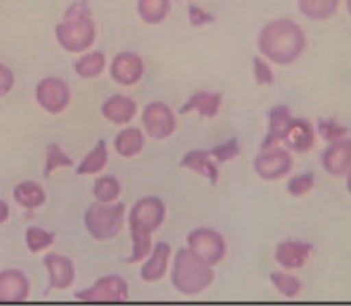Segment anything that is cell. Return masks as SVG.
I'll return each mask as SVG.
<instances>
[{"instance_id":"26","label":"cell","mask_w":351,"mask_h":306,"mask_svg":"<svg viewBox=\"0 0 351 306\" xmlns=\"http://www.w3.org/2000/svg\"><path fill=\"white\" fill-rule=\"evenodd\" d=\"M106 163H108V147H106L105 140H98L96 146L79 163L75 173L81 175V177H86V175H98L105 170Z\"/></svg>"},{"instance_id":"12","label":"cell","mask_w":351,"mask_h":306,"mask_svg":"<svg viewBox=\"0 0 351 306\" xmlns=\"http://www.w3.org/2000/svg\"><path fill=\"white\" fill-rule=\"evenodd\" d=\"M146 65L141 55L134 51H122L110 64V75L120 86H134L144 77Z\"/></svg>"},{"instance_id":"35","label":"cell","mask_w":351,"mask_h":306,"mask_svg":"<svg viewBox=\"0 0 351 306\" xmlns=\"http://www.w3.org/2000/svg\"><path fill=\"white\" fill-rule=\"evenodd\" d=\"M252 72L254 79L257 84L261 86H271L274 84V72L271 68L269 62L264 57H254L252 58Z\"/></svg>"},{"instance_id":"4","label":"cell","mask_w":351,"mask_h":306,"mask_svg":"<svg viewBox=\"0 0 351 306\" xmlns=\"http://www.w3.org/2000/svg\"><path fill=\"white\" fill-rule=\"evenodd\" d=\"M216 274L209 264L202 262L189 248H180L175 253L171 284L184 296H197L213 286Z\"/></svg>"},{"instance_id":"5","label":"cell","mask_w":351,"mask_h":306,"mask_svg":"<svg viewBox=\"0 0 351 306\" xmlns=\"http://www.w3.org/2000/svg\"><path fill=\"white\" fill-rule=\"evenodd\" d=\"M125 204L113 202V204H91L84 212V228L88 235L96 242H108L119 236L125 221Z\"/></svg>"},{"instance_id":"8","label":"cell","mask_w":351,"mask_h":306,"mask_svg":"<svg viewBox=\"0 0 351 306\" xmlns=\"http://www.w3.org/2000/svg\"><path fill=\"white\" fill-rule=\"evenodd\" d=\"M143 127L147 137L156 140H165L171 137L177 130V116L173 110L163 101H153L144 106Z\"/></svg>"},{"instance_id":"27","label":"cell","mask_w":351,"mask_h":306,"mask_svg":"<svg viewBox=\"0 0 351 306\" xmlns=\"http://www.w3.org/2000/svg\"><path fill=\"white\" fill-rule=\"evenodd\" d=\"M106 57L103 51H88L74 64L75 75L81 79H96L105 72Z\"/></svg>"},{"instance_id":"21","label":"cell","mask_w":351,"mask_h":306,"mask_svg":"<svg viewBox=\"0 0 351 306\" xmlns=\"http://www.w3.org/2000/svg\"><path fill=\"white\" fill-rule=\"evenodd\" d=\"M267 118H269V127H267V133L263 140V149H269V147L278 146L281 142L285 130H287L293 115L287 105H278L271 108Z\"/></svg>"},{"instance_id":"38","label":"cell","mask_w":351,"mask_h":306,"mask_svg":"<svg viewBox=\"0 0 351 306\" xmlns=\"http://www.w3.org/2000/svg\"><path fill=\"white\" fill-rule=\"evenodd\" d=\"M10 216V209H9V204L3 201H0V225H3V222L9 219Z\"/></svg>"},{"instance_id":"18","label":"cell","mask_w":351,"mask_h":306,"mask_svg":"<svg viewBox=\"0 0 351 306\" xmlns=\"http://www.w3.org/2000/svg\"><path fill=\"white\" fill-rule=\"evenodd\" d=\"M101 115L113 125H127L137 115V103L130 96L113 94L103 101Z\"/></svg>"},{"instance_id":"11","label":"cell","mask_w":351,"mask_h":306,"mask_svg":"<svg viewBox=\"0 0 351 306\" xmlns=\"http://www.w3.org/2000/svg\"><path fill=\"white\" fill-rule=\"evenodd\" d=\"M322 170L335 178H345L351 173V137L332 140L321 154Z\"/></svg>"},{"instance_id":"14","label":"cell","mask_w":351,"mask_h":306,"mask_svg":"<svg viewBox=\"0 0 351 306\" xmlns=\"http://www.w3.org/2000/svg\"><path fill=\"white\" fill-rule=\"evenodd\" d=\"M43 266L48 272V288L64 291L74 284L75 266L69 257L60 253H48L43 259Z\"/></svg>"},{"instance_id":"39","label":"cell","mask_w":351,"mask_h":306,"mask_svg":"<svg viewBox=\"0 0 351 306\" xmlns=\"http://www.w3.org/2000/svg\"><path fill=\"white\" fill-rule=\"evenodd\" d=\"M346 190H348V194L351 195V173L346 175Z\"/></svg>"},{"instance_id":"2","label":"cell","mask_w":351,"mask_h":306,"mask_svg":"<svg viewBox=\"0 0 351 306\" xmlns=\"http://www.w3.org/2000/svg\"><path fill=\"white\" fill-rule=\"evenodd\" d=\"M167 218V205L160 197H141L132 205L129 212V229L130 242H132V253L127 259V264L143 262L149 255L153 248L151 236L161 228Z\"/></svg>"},{"instance_id":"25","label":"cell","mask_w":351,"mask_h":306,"mask_svg":"<svg viewBox=\"0 0 351 306\" xmlns=\"http://www.w3.org/2000/svg\"><path fill=\"white\" fill-rule=\"evenodd\" d=\"M171 0H137V16L147 26H158L168 17Z\"/></svg>"},{"instance_id":"17","label":"cell","mask_w":351,"mask_h":306,"mask_svg":"<svg viewBox=\"0 0 351 306\" xmlns=\"http://www.w3.org/2000/svg\"><path fill=\"white\" fill-rule=\"evenodd\" d=\"M171 259V246L168 243L160 242L151 248L149 255L146 257V262L141 267V279L144 283H158L163 279L168 272Z\"/></svg>"},{"instance_id":"36","label":"cell","mask_w":351,"mask_h":306,"mask_svg":"<svg viewBox=\"0 0 351 306\" xmlns=\"http://www.w3.org/2000/svg\"><path fill=\"white\" fill-rule=\"evenodd\" d=\"M215 21L216 17L213 16L211 12H208L206 9H202V7L195 5V3H191V5H189V23L194 27L208 26V24H213Z\"/></svg>"},{"instance_id":"34","label":"cell","mask_w":351,"mask_h":306,"mask_svg":"<svg viewBox=\"0 0 351 306\" xmlns=\"http://www.w3.org/2000/svg\"><path fill=\"white\" fill-rule=\"evenodd\" d=\"M209 154L215 157V161L218 164H225V163H228V161L235 160V157L240 154L239 139H237V137H233V139L223 142L221 146L213 147V149H209Z\"/></svg>"},{"instance_id":"32","label":"cell","mask_w":351,"mask_h":306,"mask_svg":"<svg viewBox=\"0 0 351 306\" xmlns=\"http://www.w3.org/2000/svg\"><path fill=\"white\" fill-rule=\"evenodd\" d=\"M315 132L322 137L328 142H332V140L343 139V137L350 136V129L343 123H339L338 120L335 118H321L317 122V127H315Z\"/></svg>"},{"instance_id":"1","label":"cell","mask_w":351,"mask_h":306,"mask_svg":"<svg viewBox=\"0 0 351 306\" xmlns=\"http://www.w3.org/2000/svg\"><path fill=\"white\" fill-rule=\"evenodd\" d=\"M307 34L297 21L280 17L264 24L257 34V50L267 62L291 65L307 50Z\"/></svg>"},{"instance_id":"23","label":"cell","mask_w":351,"mask_h":306,"mask_svg":"<svg viewBox=\"0 0 351 306\" xmlns=\"http://www.w3.org/2000/svg\"><path fill=\"white\" fill-rule=\"evenodd\" d=\"M144 144H146V136L137 127L120 130V133L113 140L117 154H120L122 157H134L141 154L144 149Z\"/></svg>"},{"instance_id":"20","label":"cell","mask_w":351,"mask_h":306,"mask_svg":"<svg viewBox=\"0 0 351 306\" xmlns=\"http://www.w3.org/2000/svg\"><path fill=\"white\" fill-rule=\"evenodd\" d=\"M180 166L185 170H191L197 173L199 177L208 178L209 183L216 185L219 180V164L216 163L215 157L209 154V151L194 149L189 151L180 161Z\"/></svg>"},{"instance_id":"13","label":"cell","mask_w":351,"mask_h":306,"mask_svg":"<svg viewBox=\"0 0 351 306\" xmlns=\"http://www.w3.org/2000/svg\"><path fill=\"white\" fill-rule=\"evenodd\" d=\"M314 253V245L304 240H285L274 250V260L285 270H298L307 266Z\"/></svg>"},{"instance_id":"24","label":"cell","mask_w":351,"mask_h":306,"mask_svg":"<svg viewBox=\"0 0 351 306\" xmlns=\"http://www.w3.org/2000/svg\"><path fill=\"white\" fill-rule=\"evenodd\" d=\"M343 0H297L298 12L311 21H328L338 14Z\"/></svg>"},{"instance_id":"3","label":"cell","mask_w":351,"mask_h":306,"mask_svg":"<svg viewBox=\"0 0 351 306\" xmlns=\"http://www.w3.org/2000/svg\"><path fill=\"white\" fill-rule=\"evenodd\" d=\"M55 40L67 53H86L96 41V24L88 0H75L55 26Z\"/></svg>"},{"instance_id":"37","label":"cell","mask_w":351,"mask_h":306,"mask_svg":"<svg viewBox=\"0 0 351 306\" xmlns=\"http://www.w3.org/2000/svg\"><path fill=\"white\" fill-rule=\"evenodd\" d=\"M14 82H16V77H14V72L10 71L7 65L0 64V98L5 94H9L14 88Z\"/></svg>"},{"instance_id":"19","label":"cell","mask_w":351,"mask_h":306,"mask_svg":"<svg viewBox=\"0 0 351 306\" xmlns=\"http://www.w3.org/2000/svg\"><path fill=\"white\" fill-rule=\"evenodd\" d=\"M223 105L221 92H211V91H197L182 105L178 110L180 115H187V113H199L204 118H215L219 113Z\"/></svg>"},{"instance_id":"28","label":"cell","mask_w":351,"mask_h":306,"mask_svg":"<svg viewBox=\"0 0 351 306\" xmlns=\"http://www.w3.org/2000/svg\"><path fill=\"white\" fill-rule=\"evenodd\" d=\"M120 194H122V185L112 175L96 178L95 185H93V195H95L96 202H101V204H113L119 201Z\"/></svg>"},{"instance_id":"33","label":"cell","mask_w":351,"mask_h":306,"mask_svg":"<svg viewBox=\"0 0 351 306\" xmlns=\"http://www.w3.org/2000/svg\"><path fill=\"white\" fill-rule=\"evenodd\" d=\"M315 187V175L314 173H300L297 177H291L288 180L287 190L293 197H304L311 194Z\"/></svg>"},{"instance_id":"40","label":"cell","mask_w":351,"mask_h":306,"mask_svg":"<svg viewBox=\"0 0 351 306\" xmlns=\"http://www.w3.org/2000/svg\"><path fill=\"white\" fill-rule=\"evenodd\" d=\"M346 2V9H348V14L351 16V0H345Z\"/></svg>"},{"instance_id":"9","label":"cell","mask_w":351,"mask_h":306,"mask_svg":"<svg viewBox=\"0 0 351 306\" xmlns=\"http://www.w3.org/2000/svg\"><path fill=\"white\" fill-rule=\"evenodd\" d=\"M34 98L47 113L60 115L71 103V88L60 77H45L34 88Z\"/></svg>"},{"instance_id":"22","label":"cell","mask_w":351,"mask_h":306,"mask_svg":"<svg viewBox=\"0 0 351 306\" xmlns=\"http://www.w3.org/2000/svg\"><path fill=\"white\" fill-rule=\"evenodd\" d=\"M12 197L21 207L27 209V211L40 209L41 205L47 202V194H45L43 187H41L38 181L33 180H26L17 183L16 188H14Z\"/></svg>"},{"instance_id":"16","label":"cell","mask_w":351,"mask_h":306,"mask_svg":"<svg viewBox=\"0 0 351 306\" xmlns=\"http://www.w3.org/2000/svg\"><path fill=\"white\" fill-rule=\"evenodd\" d=\"M29 279L23 270H0V303H23L29 298Z\"/></svg>"},{"instance_id":"6","label":"cell","mask_w":351,"mask_h":306,"mask_svg":"<svg viewBox=\"0 0 351 306\" xmlns=\"http://www.w3.org/2000/svg\"><path fill=\"white\" fill-rule=\"evenodd\" d=\"M187 248L211 267L221 264L228 250L221 233L211 228H197L189 233Z\"/></svg>"},{"instance_id":"29","label":"cell","mask_w":351,"mask_h":306,"mask_svg":"<svg viewBox=\"0 0 351 306\" xmlns=\"http://www.w3.org/2000/svg\"><path fill=\"white\" fill-rule=\"evenodd\" d=\"M271 284L276 288L281 296L288 300H295L302 293V281L290 272H273L269 276Z\"/></svg>"},{"instance_id":"15","label":"cell","mask_w":351,"mask_h":306,"mask_svg":"<svg viewBox=\"0 0 351 306\" xmlns=\"http://www.w3.org/2000/svg\"><path fill=\"white\" fill-rule=\"evenodd\" d=\"M315 127L312 125V122H308L307 118H291V122L288 123L287 130L283 133V139L281 142L285 144L288 151H293V153L304 154L314 147L315 144Z\"/></svg>"},{"instance_id":"7","label":"cell","mask_w":351,"mask_h":306,"mask_svg":"<svg viewBox=\"0 0 351 306\" xmlns=\"http://www.w3.org/2000/svg\"><path fill=\"white\" fill-rule=\"evenodd\" d=\"M293 163L291 151H288L287 147L281 149V147L274 146L261 151L259 156L254 160V171L261 180L276 181L291 173Z\"/></svg>"},{"instance_id":"10","label":"cell","mask_w":351,"mask_h":306,"mask_svg":"<svg viewBox=\"0 0 351 306\" xmlns=\"http://www.w3.org/2000/svg\"><path fill=\"white\" fill-rule=\"evenodd\" d=\"M75 298L79 301H89V303H119V301L129 300V284L123 277L105 276L99 277L91 288L82 290L75 293Z\"/></svg>"},{"instance_id":"31","label":"cell","mask_w":351,"mask_h":306,"mask_svg":"<svg viewBox=\"0 0 351 306\" xmlns=\"http://www.w3.org/2000/svg\"><path fill=\"white\" fill-rule=\"evenodd\" d=\"M55 242L53 233L47 231L43 228H36L31 226L26 229V246L31 253H40L43 250L50 248Z\"/></svg>"},{"instance_id":"30","label":"cell","mask_w":351,"mask_h":306,"mask_svg":"<svg viewBox=\"0 0 351 306\" xmlns=\"http://www.w3.org/2000/svg\"><path fill=\"white\" fill-rule=\"evenodd\" d=\"M74 164L71 156L64 153V149L60 147V144L53 142L47 147V160H45V170L43 175L45 177H50L55 170L58 168H71Z\"/></svg>"}]
</instances>
